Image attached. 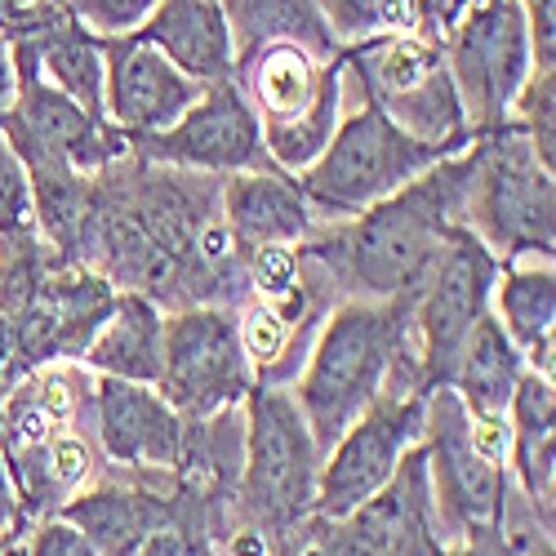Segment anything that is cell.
<instances>
[{"mask_svg":"<svg viewBox=\"0 0 556 556\" xmlns=\"http://www.w3.org/2000/svg\"><path fill=\"white\" fill-rule=\"evenodd\" d=\"M245 409V458L237 481V526L271 539V556H299L316 526L320 450L290 388L254 383Z\"/></svg>","mask_w":556,"mask_h":556,"instance_id":"4","label":"cell"},{"mask_svg":"<svg viewBox=\"0 0 556 556\" xmlns=\"http://www.w3.org/2000/svg\"><path fill=\"white\" fill-rule=\"evenodd\" d=\"M507 125H517L526 138H530V148L534 156L556 169V72L547 67H534L521 85V94L513 103V121Z\"/></svg>","mask_w":556,"mask_h":556,"instance_id":"27","label":"cell"},{"mask_svg":"<svg viewBox=\"0 0 556 556\" xmlns=\"http://www.w3.org/2000/svg\"><path fill=\"white\" fill-rule=\"evenodd\" d=\"M472 169L463 188V227L498 258L556 254V178L534 156L517 125L472 138Z\"/></svg>","mask_w":556,"mask_h":556,"instance_id":"7","label":"cell"},{"mask_svg":"<svg viewBox=\"0 0 556 556\" xmlns=\"http://www.w3.org/2000/svg\"><path fill=\"white\" fill-rule=\"evenodd\" d=\"M250 388H254V369L237 334V312L231 307L165 312L156 392L182 419H210V414L227 405H241Z\"/></svg>","mask_w":556,"mask_h":556,"instance_id":"14","label":"cell"},{"mask_svg":"<svg viewBox=\"0 0 556 556\" xmlns=\"http://www.w3.org/2000/svg\"><path fill=\"white\" fill-rule=\"evenodd\" d=\"M490 312L503 334L526 352L556 339V271L552 258H507L498 263Z\"/></svg>","mask_w":556,"mask_h":556,"instance_id":"24","label":"cell"},{"mask_svg":"<svg viewBox=\"0 0 556 556\" xmlns=\"http://www.w3.org/2000/svg\"><path fill=\"white\" fill-rule=\"evenodd\" d=\"M441 156H450V152L409 138L369 99L343 94V116H339L334 138L326 143V152L294 178H299V192L307 197L316 223L326 227V223L356 218L361 210L401 192L409 178H419Z\"/></svg>","mask_w":556,"mask_h":556,"instance_id":"8","label":"cell"},{"mask_svg":"<svg viewBox=\"0 0 556 556\" xmlns=\"http://www.w3.org/2000/svg\"><path fill=\"white\" fill-rule=\"evenodd\" d=\"M445 67L458 89L468 134H494L513 121V103L534 72L521 0H477L445 31Z\"/></svg>","mask_w":556,"mask_h":556,"instance_id":"11","label":"cell"},{"mask_svg":"<svg viewBox=\"0 0 556 556\" xmlns=\"http://www.w3.org/2000/svg\"><path fill=\"white\" fill-rule=\"evenodd\" d=\"M72 263L152 299L161 312L250 299L245 254L223 218V174L156 165L138 152L89 178Z\"/></svg>","mask_w":556,"mask_h":556,"instance_id":"1","label":"cell"},{"mask_svg":"<svg viewBox=\"0 0 556 556\" xmlns=\"http://www.w3.org/2000/svg\"><path fill=\"white\" fill-rule=\"evenodd\" d=\"M72 10V18L80 27H89L94 36H129L148 23V14L156 10V0H63Z\"/></svg>","mask_w":556,"mask_h":556,"instance_id":"29","label":"cell"},{"mask_svg":"<svg viewBox=\"0 0 556 556\" xmlns=\"http://www.w3.org/2000/svg\"><path fill=\"white\" fill-rule=\"evenodd\" d=\"M201 80L178 72L138 31L103 36V112L129 138L161 134L201 99Z\"/></svg>","mask_w":556,"mask_h":556,"instance_id":"18","label":"cell"},{"mask_svg":"<svg viewBox=\"0 0 556 556\" xmlns=\"http://www.w3.org/2000/svg\"><path fill=\"white\" fill-rule=\"evenodd\" d=\"M14 59V103L0 116V134L14 143L23 165H67L76 174H99L129 152V138L99 112L72 103L36 72L23 45H10Z\"/></svg>","mask_w":556,"mask_h":556,"instance_id":"13","label":"cell"},{"mask_svg":"<svg viewBox=\"0 0 556 556\" xmlns=\"http://www.w3.org/2000/svg\"><path fill=\"white\" fill-rule=\"evenodd\" d=\"M223 218L241 254L263 245H303L320 227L299 192V178L286 169L223 174Z\"/></svg>","mask_w":556,"mask_h":556,"instance_id":"20","label":"cell"},{"mask_svg":"<svg viewBox=\"0 0 556 556\" xmlns=\"http://www.w3.org/2000/svg\"><path fill=\"white\" fill-rule=\"evenodd\" d=\"M521 375H526L521 348L503 334L494 312H485L477 320V330L468 334V343H463L445 388H454V396L468 405V414H477V419H503Z\"/></svg>","mask_w":556,"mask_h":556,"instance_id":"23","label":"cell"},{"mask_svg":"<svg viewBox=\"0 0 556 556\" xmlns=\"http://www.w3.org/2000/svg\"><path fill=\"white\" fill-rule=\"evenodd\" d=\"M343 94L369 99L388 112L409 138L445 152L472 143L458 108V89L445 67V50L428 36L383 31L356 45H343Z\"/></svg>","mask_w":556,"mask_h":556,"instance_id":"9","label":"cell"},{"mask_svg":"<svg viewBox=\"0 0 556 556\" xmlns=\"http://www.w3.org/2000/svg\"><path fill=\"white\" fill-rule=\"evenodd\" d=\"M138 36L201 85L223 80L237 67V45L218 0H156Z\"/></svg>","mask_w":556,"mask_h":556,"instance_id":"21","label":"cell"},{"mask_svg":"<svg viewBox=\"0 0 556 556\" xmlns=\"http://www.w3.org/2000/svg\"><path fill=\"white\" fill-rule=\"evenodd\" d=\"M468 148L441 156L401 192L361 210L356 218L326 223L303 241L343 299H405L419 290L450 227H463V188L472 169Z\"/></svg>","mask_w":556,"mask_h":556,"instance_id":"2","label":"cell"},{"mask_svg":"<svg viewBox=\"0 0 556 556\" xmlns=\"http://www.w3.org/2000/svg\"><path fill=\"white\" fill-rule=\"evenodd\" d=\"M0 556H27V552H23V539H14V543H5V547H0Z\"/></svg>","mask_w":556,"mask_h":556,"instance_id":"36","label":"cell"},{"mask_svg":"<svg viewBox=\"0 0 556 556\" xmlns=\"http://www.w3.org/2000/svg\"><path fill=\"white\" fill-rule=\"evenodd\" d=\"M14 103V59H10V45L0 40V116L10 112Z\"/></svg>","mask_w":556,"mask_h":556,"instance_id":"35","label":"cell"},{"mask_svg":"<svg viewBox=\"0 0 556 556\" xmlns=\"http://www.w3.org/2000/svg\"><path fill=\"white\" fill-rule=\"evenodd\" d=\"M437 556H526V552L494 526V530H481V534L463 539V543H445Z\"/></svg>","mask_w":556,"mask_h":556,"instance_id":"33","label":"cell"},{"mask_svg":"<svg viewBox=\"0 0 556 556\" xmlns=\"http://www.w3.org/2000/svg\"><path fill=\"white\" fill-rule=\"evenodd\" d=\"M5 543H14V539H0V547H5Z\"/></svg>","mask_w":556,"mask_h":556,"instance_id":"37","label":"cell"},{"mask_svg":"<svg viewBox=\"0 0 556 556\" xmlns=\"http://www.w3.org/2000/svg\"><path fill=\"white\" fill-rule=\"evenodd\" d=\"M526 27H530V54L534 67L556 72V0H521Z\"/></svg>","mask_w":556,"mask_h":556,"instance_id":"32","label":"cell"},{"mask_svg":"<svg viewBox=\"0 0 556 556\" xmlns=\"http://www.w3.org/2000/svg\"><path fill=\"white\" fill-rule=\"evenodd\" d=\"M161 330H165V312L143 299V294H116V307L99 326V334L89 339L80 365L94 375L129 379V383H152L161 375Z\"/></svg>","mask_w":556,"mask_h":556,"instance_id":"22","label":"cell"},{"mask_svg":"<svg viewBox=\"0 0 556 556\" xmlns=\"http://www.w3.org/2000/svg\"><path fill=\"white\" fill-rule=\"evenodd\" d=\"M231 80L250 99L263 152L276 169L303 174L339 129L343 116V63L316 54L299 40H263L237 54Z\"/></svg>","mask_w":556,"mask_h":556,"instance_id":"5","label":"cell"},{"mask_svg":"<svg viewBox=\"0 0 556 556\" xmlns=\"http://www.w3.org/2000/svg\"><path fill=\"white\" fill-rule=\"evenodd\" d=\"M36 231V205H31V178L14 143L0 134V241L31 237Z\"/></svg>","mask_w":556,"mask_h":556,"instance_id":"28","label":"cell"},{"mask_svg":"<svg viewBox=\"0 0 556 556\" xmlns=\"http://www.w3.org/2000/svg\"><path fill=\"white\" fill-rule=\"evenodd\" d=\"M94 441L116 472H178L188 419L152 383L94 375Z\"/></svg>","mask_w":556,"mask_h":556,"instance_id":"19","label":"cell"},{"mask_svg":"<svg viewBox=\"0 0 556 556\" xmlns=\"http://www.w3.org/2000/svg\"><path fill=\"white\" fill-rule=\"evenodd\" d=\"M424 409L428 392H392L383 388L361 419L330 445L320 458V481H316V517L339 521L356 503L375 498L401 458L424 441Z\"/></svg>","mask_w":556,"mask_h":556,"instance_id":"15","label":"cell"},{"mask_svg":"<svg viewBox=\"0 0 556 556\" xmlns=\"http://www.w3.org/2000/svg\"><path fill=\"white\" fill-rule=\"evenodd\" d=\"M138 556H214V543L201 521H169L138 547Z\"/></svg>","mask_w":556,"mask_h":556,"instance_id":"31","label":"cell"},{"mask_svg":"<svg viewBox=\"0 0 556 556\" xmlns=\"http://www.w3.org/2000/svg\"><path fill=\"white\" fill-rule=\"evenodd\" d=\"M437 552H441V534H437V507L419 441L375 498L356 503L339 521L316 517L299 556H437Z\"/></svg>","mask_w":556,"mask_h":556,"instance_id":"16","label":"cell"},{"mask_svg":"<svg viewBox=\"0 0 556 556\" xmlns=\"http://www.w3.org/2000/svg\"><path fill=\"white\" fill-rule=\"evenodd\" d=\"M0 539H23V507H18V485L10 477V463L0 454Z\"/></svg>","mask_w":556,"mask_h":556,"instance_id":"34","label":"cell"},{"mask_svg":"<svg viewBox=\"0 0 556 556\" xmlns=\"http://www.w3.org/2000/svg\"><path fill=\"white\" fill-rule=\"evenodd\" d=\"M494 276H498V258L468 227H450L432 271L409 294V343L428 388L450 383L463 343L490 312Z\"/></svg>","mask_w":556,"mask_h":556,"instance_id":"12","label":"cell"},{"mask_svg":"<svg viewBox=\"0 0 556 556\" xmlns=\"http://www.w3.org/2000/svg\"><path fill=\"white\" fill-rule=\"evenodd\" d=\"M23 50L36 59V72L54 89H63L72 103L108 116L103 112V36H94L80 23H67L40 40H27Z\"/></svg>","mask_w":556,"mask_h":556,"instance_id":"25","label":"cell"},{"mask_svg":"<svg viewBox=\"0 0 556 556\" xmlns=\"http://www.w3.org/2000/svg\"><path fill=\"white\" fill-rule=\"evenodd\" d=\"M129 152L156 165H178L197 174H245V169H276L263 152V129L241 94V85L223 76L201 89V99L182 112L169 129L134 138Z\"/></svg>","mask_w":556,"mask_h":556,"instance_id":"17","label":"cell"},{"mask_svg":"<svg viewBox=\"0 0 556 556\" xmlns=\"http://www.w3.org/2000/svg\"><path fill=\"white\" fill-rule=\"evenodd\" d=\"M414 352L409 343V294L405 299H343L320 320L312 352L290 383L307 432L320 450L330 445L375 405L388 388L392 365Z\"/></svg>","mask_w":556,"mask_h":556,"instance_id":"3","label":"cell"},{"mask_svg":"<svg viewBox=\"0 0 556 556\" xmlns=\"http://www.w3.org/2000/svg\"><path fill=\"white\" fill-rule=\"evenodd\" d=\"M320 18L334 31L339 45H356L383 31L428 36V0H316Z\"/></svg>","mask_w":556,"mask_h":556,"instance_id":"26","label":"cell"},{"mask_svg":"<svg viewBox=\"0 0 556 556\" xmlns=\"http://www.w3.org/2000/svg\"><path fill=\"white\" fill-rule=\"evenodd\" d=\"M23 552L27 556H99V547L63 517H40L23 534Z\"/></svg>","mask_w":556,"mask_h":556,"instance_id":"30","label":"cell"},{"mask_svg":"<svg viewBox=\"0 0 556 556\" xmlns=\"http://www.w3.org/2000/svg\"><path fill=\"white\" fill-rule=\"evenodd\" d=\"M116 294L121 290L108 276L54 254L31 299L10 320H0V392L40 365L80 361L116 307Z\"/></svg>","mask_w":556,"mask_h":556,"instance_id":"10","label":"cell"},{"mask_svg":"<svg viewBox=\"0 0 556 556\" xmlns=\"http://www.w3.org/2000/svg\"><path fill=\"white\" fill-rule=\"evenodd\" d=\"M424 463L441 547L498 526L507 485H513L507 477V414L477 419L454 396V388H432L424 409Z\"/></svg>","mask_w":556,"mask_h":556,"instance_id":"6","label":"cell"}]
</instances>
